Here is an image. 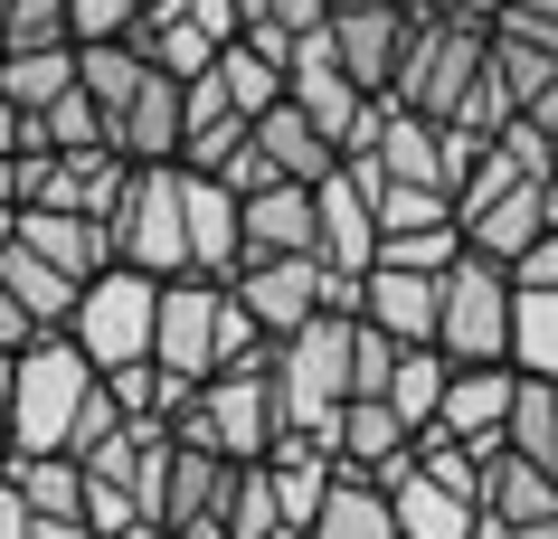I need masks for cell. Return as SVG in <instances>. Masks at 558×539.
Listing matches in <instances>:
<instances>
[{
    "label": "cell",
    "mask_w": 558,
    "mask_h": 539,
    "mask_svg": "<svg viewBox=\"0 0 558 539\" xmlns=\"http://www.w3.org/2000/svg\"><path fill=\"white\" fill-rule=\"evenodd\" d=\"M95 379L105 369L76 351V331H38L29 351H10V454H66Z\"/></svg>",
    "instance_id": "obj_1"
},
{
    "label": "cell",
    "mask_w": 558,
    "mask_h": 539,
    "mask_svg": "<svg viewBox=\"0 0 558 539\" xmlns=\"http://www.w3.org/2000/svg\"><path fill=\"white\" fill-rule=\"evenodd\" d=\"M493 76V20H464V10H426L408 20V48H398V76L388 95L416 105V114H464V95Z\"/></svg>",
    "instance_id": "obj_2"
},
{
    "label": "cell",
    "mask_w": 558,
    "mask_h": 539,
    "mask_svg": "<svg viewBox=\"0 0 558 539\" xmlns=\"http://www.w3.org/2000/svg\"><path fill=\"white\" fill-rule=\"evenodd\" d=\"M114 256L143 274H199L190 256V189H180V161H133L123 180V209H114Z\"/></svg>",
    "instance_id": "obj_3"
},
{
    "label": "cell",
    "mask_w": 558,
    "mask_h": 539,
    "mask_svg": "<svg viewBox=\"0 0 558 539\" xmlns=\"http://www.w3.org/2000/svg\"><path fill=\"white\" fill-rule=\"evenodd\" d=\"M180 436H208V445L228 454H275L284 445V389H275V359H246V369H218V379H199V397L180 407Z\"/></svg>",
    "instance_id": "obj_4"
},
{
    "label": "cell",
    "mask_w": 558,
    "mask_h": 539,
    "mask_svg": "<svg viewBox=\"0 0 558 539\" xmlns=\"http://www.w3.org/2000/svg\"><path fill=\"white\" fill-rule=\"evenodd\" d=\"M66 331H76V351H86L95 369L143 359L151 331H161V274H143V266H123V256H114L105 274H86V294H76Z\"/></svg>",
    "instance_id": "obj_5"
},
{
    "label": "cell",
    "mask_w": 558,
    "mask_h": 539,
    "mask_svg": "<svg viewBox=\"0 0 558 539\" xmlns=\"http://www.w3.org/2000/svg\"><path fill=\"white\" fill-rule=\"evenodd\" d=\"M511 266L501 256H483V246H464L454 266H445V359H511Z\"/></svg>",
    "instance_id": "obj_6"
},
{
    "label": "cell",
    "mask_w": 558,
    "mask_h": 539,
    "mask_svg": "<svg viewBox=\"0 0 558 539\" xmlns=\"http://www.w3.org/2000/svg\"><path fill=\"white\" fill-rule=\"evenodd\" d=\"M331 464L341 474H369V482H398L416 474V426L388 407V397H341V426H331Z\"/></svg>",
    "instance_id": "obj_7"
},
{
    "label": "cell",
    "mask_w": 558,
    "mask_h": 539,
    "mask_svg": "<svg viewBox=\"0 0 558 539\" xmlns=\"http://www.w3.org/2000/svg\"><path fill=\"white\" fill-rule=\"evenodd\" d=\"M228 482H236V454H228V445L180 436V454H171V492H161V530H180V539H218V530H228Z\"/></svg>",
    "instance_id": "obj_8"
},
{
    "label": "cell",
    "mask_w": 558,
    "mask_h": 539,
    "mask_svg": "<svg viewBox=\"0 0 558 539\" xmlns=\"http://www.w3.org/2000/svg\"><path fill=\"white\" fill-rule=\"evenodd\" d=\"M218 303H228L218 274H171V284H161V331H151V351L171 359L180 379H218Z\"/></svg>",
    "instance_id": "obj_9"
},
{
    "label": "cell",
    "mask_w": 558,
    "mask_h": 539,
    "mask_svg": "<svg viewBox=\"0 0 558 539\" xmlns=\"http://www.w3.org/2000/svg\"><path fill=\"white\" fill-rule=\"evenodd\" d=\"M114 151L123 161H180L190 151V86L151 66L143 86H133V105L114 114Z\"/></svg>",
    "instance_id": "obj_10"
},
{
    "label": "cell",
    "mask_w": 558,
    "mask_h": 539,
    "mask_svg": "<svg viewBox=\"0 0 558 539\" xmlns=\"http://www.w3.org/2000/svg\"><path fill=\"white\" fill-rule=\"evenodd\" d=\"M313 209H323V256L331 266H351V274L379 266V189H369L351 161L331 180H313Z\"/></svg>",
    "instance_id": "obj_11"
},
{
    "label": "cell",
    "mask_w": 558,
    "mask_h": 539,
    "mask_svg": "<svg viewBox=\"0 0 558 539\" xmlns=\"http://www.w3.org/2000/svg\"><path fill=\"white\" fill-rule=\"evenodd\" d=\"M180 189H190V256H199V274L228 284L246 266V199L218 171H190V161H180Z\"/></svg>",
    "instance_id": "obj_12"
},
{
    "label": "cell",
    "mask_w": 558,
    "mask_h": 539,
    "mask_svg": "<svg viewBox=\"0 0 558 539\" xmlns=\"http://www.w3.org/2000/svg\"><path fill=\"white\" fill-rule=\"evenodd\" d=\"M360 313L388 331V341H436V322H445V274H416V266H369L360 274Z\"/></svg>",
    "instance_id": "obj_13"
},
{
    "label": "cell",
    "mask_w": 558,
    "mask_h": 539,
    "mask_svg": "<svg viewBox=\"0 0 558 539\" xmlns=\"http://www.w3.org/2000/svg\"><path fill=\"white\" fill-rule=\"evenodd\" d=\"M246 256H323L313 180H265V189H246Z\"/></svg>",
    "instance_id": "obj_14"
},
{
    "label": "cell",
    "mask_w": 558,
    "mask_h": 539,
    "mask_svg": "<svg viewBox=\"0 0 558 539\" xmlns=\"http://www.w3.org/2000/svg\"><path fill=\"white\" fill-rule=\"evenodd\" d=\"M331 38H341V66H351L360 86H388L398 76V48H408V0H360V10H323Z\"/></svg>",
    "instance_id": "obj_15"
},
{
    "label": "cell",
    "mask_w": 558,
    "mask_h": 539,
    "mask_svg": "<svg viewBox=\"0 0 558 539\" xmlns=\"http://www.w3.org/2000/svg\"><path fill=\"white\" fill-rule=\"evenodd\" d=\"M549 218H558V180H511L501 199L464 209V246H483V256H501V266H511V256H521Z\"/></svg>",
    "instance_id": "obj_16"
},
{
    "label": "cell",
    "mask_w": 558,
    "mask_h": 539,
    "mask_svg": "<svg viewBox=\"0 0 558 539\" xmlns=\"http://www.w3.org/2000/svg\"><path fill=\"white\" fill-rule=\"evenodd\" d=\"M483 511H501V520H558V474L530 464L511 436H483Z\"/></svg>",
    "instance_id": "obj_17"
},
{
    "label": "cell",
    "mask_w": 558,
    "mask_h": 539,
    "mask_svg": "<svg viewBox=\"0 0 558 539\" xmlns=\"http://www.w3.org/2000/svg\"><path fill=\"white\" fill-rule=\"evenodd\" d=\"M511 397H521V369L511 359H454V389H445V436H501L511 426Z\"/></svg>",
    "instance_id": "obj_18"
},
{
    "label": "cell",
    "mask_w": 558,
    "mask_h": 539,
    "mask_svg": "<svg viewBox=\"0 0 558 539\" xmlns=\"http://www.w3.org/2000/svg\"><path fill=\"white\" fill-rule=\"evenodd\" d=\"M379 171L388 180H436V189H454V151H445V123L416 114V105H398L388 95V123H379Z\"/></svg>",
    "instance_id": "obj_19"
},
{
    "label": "cell",
    "mask_w": 558,
    "mask_h": 539,
    "mask_svg": "<svg viewBox=\"0 0 558 539\" xmlns=\"http://www.w3.org/2000/svg\"><path fill=\"white\" fill-rule=\"evenodd\" d=\"M20 237H29L38 256H58L76 284L114 266V228H105V218H86V209H20Z\"/></svg>",
    "instance_id": "obj_20"
},
{
    "label": "cell",
    "mask_w": 558,
    "mask_h": 539,
    "mask_svg": "<svg viewBox=\"0 0 558 539\" xmlns=\"http://www.w3.org/2000/svg\"><path fill=\"white\" fill-rule=\"evenodd\" d=\"M0 284L29 303V322H38V331H66V313H76V294H86V284H76L58 256H38L29 237H10V246H0Z\"/></svg>",
    "instance_id": "obj_21"
},
{
    "label": "cell",
    "mask_w": 558,
    "mask_h": 539,
    "mask_svg": "<svg viewBox=\"0 0 558 539\" xmlns=\"http://www.w3.org/2000/svg\"><path fill=\"white\" fill-rule=\"evenodd\" d=\"M256 143L275 151V171H284V180H331V171H341V143H331L323 123L303 114L294 95H284V105H265V114H256Z\"/></svg>",
    "instance_id": "obj_22"
},
{
    "label": "cell",
    "mask_w": 558,
    "mask_h": 539,
    "mask_svg": "<svg viewBox=\"0 0 558 539\" xmlns=\"http://www.w3.org/2000/svg\"><path fill=\"white\" fill-rule=\"evenodd\" d=\"M29 143L76 151V161H105V151H114V114H105V105L86 95V76H76V86H66L48 114H29Z\"/></svg>",
    "instance_id": "obj_23"
},
{
    "label": "cell",
    "mask_w": 558,
    "mask_h": 539,
    "mask_svg": "<svg viewBox=\"0 0 558 539\" xmlns=\"http://www.w3.org/2000/svg\"><path fill=\"white\" fill-rule=\"evenodd\" d=\"M313 539H398V502H388V482L341 474V482H331V502L313 511Z\"/></svg>",
    "instance_id": "obj_24"
},
{
    "label": "cell",
    "mask_w": 558,
    "mask_h": 539,
    "mask_svg": "<svg viewBox=\"0 0 558 539\" xmlns=\"http://www.w3.org/2000/svg\"><path fill=\"white\" fill-rule=\"evenodd\" d=\"M445 389H454L445 341H408V351H398V369H388V407H398L408 426H436V417H445Z\"/></svg>",
    "instance_id": "obj_25"
},
{
    "label": "cell",
    "mask_w": 558,
    "mask_h": 539,
    "mask_svg": "<svg viewBox=\"0 0 558 539\" xmlns=\"http://www.w3.org/2000/svg\"><path fill=\"white\" fill-rule=\"evenodd\" d=\"M388 502H398V539H473V511H483L464 492H445L436 474H408Z\"/></svg>",
    "instance_id": "obj_26"
},
{
    "label": "cell",
    "mask_w": 558,
    "mask_h": 539,
    "mask_svg": "<svg viewBox=\"0 0 558 539\" xmlns=\"http://www.w3.org/2000/svg\"><path fill=\"white\" fill-rule=\"evenodd\" d=\"M66 86H76V38H58V48H10V58H0V95H10L20 114H48Z\"/></svg>",
    "instance_id": "obj_27"
},
{
    "label": "cell",
    "mask_w": 558,
    "mask_h": 539,
    "mask_svg": "<svg viewBox=\"0 0 558 539\" xmlns=\"http://www.w3.org/2000/svg\"><path fill=\"white\" fill-rule=\"evenodd\" d=\"M511 369L558 379V284H521L511 294Z\"/></svg>",
    "instance_id": "obj_28"
},
{
    "label": "cell",
    "mask_w": 558,
    "mask_h": 539,
    "mask_svg": "<svg viewBox=\"0 0 558 539\" xmlns=\"http://www.w3.org/2000/svg\"><path fill=\"white\" fill-rule=\"evenodd\" d=\"M501 436H511L530 464H549V474H558V379L521 369V397H511V426H501Z\"/></svg>",
    "instance_id": "obj_29"
},
{
    "label": "cell",
    "mask_w": 558,
    "mask_h": 539,
    "mask_svg": "<svg viewBox=\"0 0 558 539\" xmlns=\"http://www.w3.org/2000/svg\"><path fill=\"white\" fill-rule=\"evenodd\" d=\"M0 474L20 482L38 511H86V454H10Z\"/></svg>",
    "instance_id": "obj_30"
},
{
    "label": "cell",
    "mask_w": 558,
    "mask_h": 539,
    "mask_svg": "<svg viewBox=\"0 0 558 539\" xmlns=\"http://www.w3.org/2000/svg\"><path fill=\"white\" fill-rule=\"evenodd\" d=\"M265 530H284V502H275V464H246L236 454V482H228V530L218 539H265Z\"/></svg>",
    "instance_id": "obj_31"
},
{
    "label": "cell",
    "mask_w": 558,
    "mask_h": 539,
    "mask_svg": "<svg viewBox=\"0 0 558 539\" xmlns=\"http://www.w3.org/2000/svg\"><path fill=\"white\" fill-rule=\"evenodd\" d=\"M86 520H95V539H151L161 530V520L143 511V492L114 482V474H86Z\"/></svg>",
    "instance_id": "obj_32"
},
{
    "label": "cell",
    "mask_w": 558,
    "mask_h": 539,
    "mask_svg": "<svg viewBox=\"0 0 558 539\" xmlns=\"http://www.w3.org/2000/svg\"><path fill=\"white\" fill-rule=\"evenodd\" d=\"M379 256L388 266H416V274H445L454 256H464V218H445V228H388Z\"/></svg>",
    "instance_id": "obj_33"
},
{
    "label": "cell",
    "mask_w": 558,
    "mask_h": 539,
    "mask_svg": "<svg viewBox=\"0 0 558 539\" xmlns=\"http://www.w3.org/2000/svg\"><path fill=\"white\" fill-rule=\"evenodd\" d=\"M454 218V189L436 180H379V237L388 228H445Z\"/></svg>",
    "instance_id": "obj_34"
},
{
    "label": "cell",
    "mask_w": 558,
    "mask_h": 539,
    "mask_svg": "<svg viewBox=\"0 0 558 539\" xmlns=\"http://www.w3.org/2000/svg\"><path fill=\"white\" fill-rule=\"evenodd\" d=\"M303 29H323V0H246V38L265 48H294Z\"/></svg>",
    "instance_id": "obj_35"
},
{
    "label": "cell",
    "mask_w": 558,
    "mask_h": 539,
    "mask_svg": "<svg viewBox=\"0 0 558 539\" xmlns=\"http://www.w3.org/2000/svg\"><path fill=\"white\" fill-rule=\"evenodd\" d=\"M58 38H76V10L66 0H10V48H58Z\"/></svg>",
    "instance_id": "obj_36"
},
{
    "label": "cell",
    "mask_w": 558,
    "mask_h": 539,
    "mask_svg": "<svg viewBox=\"0 0 558 539\" xmlns=\"http://www.w3.org/2000/svg\"><path fill=\"white\" fill-rule=\"evenodd\" d=\"M76 10V48L86 38H133V20H143V0H66Z\"/></svg>",
    "instance_id": "obj_37"
},
{
    "label": "cell",
    "mask_w": 558,
    "mask_h": 539,
    "mask_svg": "<svg viewBox=\"0 0 558 539\" xmlns=\"http://www.w3.org/2000/svg\"><path fill=\"white\" fill-rule=\"evenodd\" d=\"M511 284H558V218L521 246V256H511Z\"/></svg>",
    "instance_id": "obj_38"
},
{
    "label": "cell",
    "mask_w": 558,
    "mask_h": 539,
    "mask_svg": "<svg viewBox=\"0 0 558 539\" xmlns=\"http://www.w3.org/2000/svg\"><path fill=\"white\" fill-rule=\"evenodd\" d=\"M29 341H38L29 303H20V294H10V284H0V359H10V351H29Z\"/></svg>",
    "instance_id": "obj_39"
},
{
    "label": "cell",
    "mask_w": 558,
    "mask_h": 539,
    "mask_svg": "<svg viewBox=\"0 0 558 539\" xmlns=\"http://www.w3.org/2000/svg\"><path fill=\"white\" fill-rule=\"evenodd\" d=\"M190 20L208 38H246V0H190Z\"/></svg>",
    "instance_id": "obj_40"
},
{
    "label": "cell",
    "mask_w": 558,
    "mask_h": 539,
    "mask_svg": "<svg viewBox=\"0 0 558 539\" xmlns=\"http://www.w3.org/2000/svg\"><path fill=\"white\" fill-rule=\"evenodd\" d=\"M29 530H38V502H29L10 474H0V539H29Z\"/></svg>",
    "instance_id": "obj_41"
},
{
    "label": "cell",
    "mask_w": 558,
    "mask_h": 539,
    "mask_svg": "<svg viewBox=\"0 0 558 539\" xmlns=\"http://www.w3.org/2000/svg\"><path fill=\"white\" fill-rule=\"evenodd\" d=\"M29 539H95V520H86V511H38Z\"/></svg>",
    "instance_id": "obj_42"
},
{
    "label": "cell",
    "mask_w": 558,
    "mask_h": 539,
    "mask_svg": "<svg viewBox=\"0 0 558 539\" xmlns=\"http://www.w3.org/2000/svg\"><path fill=\"white\" fill-rule=\"evenodd\" d=\"M0 151H29V114H20L10 95H0Z\"/></svg>",
    "instance_id": "obj_43"
},
{
    "label": "cell",
    "mask_w": 558,
    "mask_h": 539,
    "mask_svg": "<svg viewBox=\"0 0 558 539\" xmlns=\"http://www.w3.org/2000/svg\"><path fill=\"white\" fill-rule=\"evenodd\" d=\"M445 10H464V20H501L511 0H445Z\"/></svg>",
    "instance_id": "obj_44"
},
{
    "label": "cell",
    "mask_w": 558,
    "mask_h": 539,
    "mask_svg": "<svg viewBox=\"0 0 558 539\" xmlns=\"http://www.w3.org/2000/svg\"><path fill=\"white\" fill-rule=\"evenodd\" d=\"M521 20H539V29H558V0H511Z\"/></svg>",
    "instance_id": "obj_45"
},
{
    "label": "cell",
    "mask_w": 558,
    "mask_h": 539,
    "mask_svg": "<svg viewBox=\"0 0 558 539\" xmlns=\"http://www.w3.org/2000/svg\"><path fill=\"white\" fill-rule=\"evenodd\" d=\"M0 454H10V359H0Z\"/></svg>",
    "instance_id": "obj_46"
},
{
    "label": "cell",
    "mask_w": 558,
    "mask_h": 539,
    "mask_svg": "<svg viewBox=\"0 0 558 539\" xmlns=\"http://www.w3.org/2000/svg\"><path fill=\"white\" fill-rule=\"evenodd\" d=\"M20 237V199H0V246Z\"/></svg>",
    "instance_id": "obj_47"
},
{
    "label": "cell",
    "mask_w": 558,
    "mask_h": 539,
    "mask_svg": "<svg viewBox=\"0 0 558 539\" xmlns=\"http://www.w3.org/2000/svg\"><path fill=\"white\" fill-rule=\"evenodd\" d=\"M265 539H313V530H294V520H284V530H265Z\"/></svg>",
    "instance_id": "obj_48"
},
{
    "label": "cell",
    "mask_w": 558,
    "mask_h": 539,
    "mask_svg": "<svg viewBox=\"0 0 558 539\" xmlns=\"http://www.w3.org/2000/svg\"><path fill=\"white\" fill-rule=\"evenodd\" d=\"M0 48H10V0H0Z\"/></svg>",
    "instance_id": "obj_49"
},
{
    "label": "cell",
    "mask_w": 558,
    "mask_h": 539,
    "mask_svg": "<svg viewBox=\"0 0 558 539\" xmlns=\"http://www.w3.org/2000/svg\"><path fill=\"white\" fill-rule=\"evenodd\" d=\"M408 10H416V20H426V10H445V0H408Z\"/></svg>",
    "instance_id": "obj_50"
},
{
    "label": "cell",
    "mask_w": 558,
    "mask_h": 539,
    "mask_svg": "<svg viewBox=\"0 0 558 539\" xmlns=\"http://www.w3.org/2000/svg\"><path fill=\"white\" fill-rule=\"evenodd\" d=\"M151 539H180V530H151Z\"/></svg>",
    "instance_id": "obj_51"
},
{
    "label": "cell",
    "mask_w": 558,
    "mask_h": 539,
    "mask_svg": "<svg viewBox=\"0 0 558 539\" xmlns=\"http://www.w3.org/2000/svg\"><path fill=\"white\" fill-rule=\"evenodd\" d=\"M0 464H10V454H0Z\"/></svg>",
    "instance_id": "obj_52"
},
{
    "label": "cell",
    "mask_w": 558,
    "mask_h": 539,
    "mask_svg": "<svg viewBox=\"0 0 558 539\" xmlns=\"http://www.w3.org/2000/svg\"><path fill=\"white\" fill-rule=\"evenodd\" d=\"M143 10H151V0H143Z\"/></svg>",
    "instance_id": "obj_53"
}]
</instances>
